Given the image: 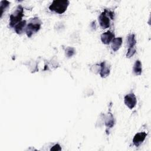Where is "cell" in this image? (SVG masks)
Returning a JSON list of instances; mask_svg holds the SVG:
<instances>
[{"mask_svg":"<svg viewBox=\"0 0 151 151\" xmlns=\"http://www.w3.org/2000/svg\"><path fill=\"white\" fill-rule=\"evenodd\" d=\"M10 2L8 1H1L0 2V10H1V18L2 17L4 11L9 6Z\"/></svg>","mask_w":151,"mask_h":151,"instance_id":"obj_14","label":"cell"},{"mask_svg":"<svg viewBox=\"0 0 151 151\" xmlns=\"http://www.w3.org/2000/svg\"><path fill=\"white\" fill-rule=\"evenodd\" d=\"M114 123H115V121H114V117L112 113L109 112L105 120V125L107 127V129L112 128L114 126Z\"/></svg>","mask_w":151,"mask_h":151,"instance_id":"obj_10","label":"cell"},{"mask_svg":"<svg viewBox=\"0 0 151 151\" xmlns=\"http://www.w3.org/2000/svg\"><path fill=\"white\" fill-rule=\"evenodd\" d=\"M124 102L126 106L130 109H133L137 103L136 97L133 93L127 94L124 96Z\"/></svg>","mask_w":151,"mask_h":151,"instance_id":"obj_4","label":"cell"},{"mask_svg":"<svg viewBox=\"0 0 151 151\" xmlns=\"http://www.w3.org/2000/svg\"><path fill=\"white\" fill-rule=\"evenodd\" d=\"M65 55L67 57H71L75 54V50L73 47H67L65 49Z\"/></svg>","mask_w":151,"mask_h":151,"instance_id":"obj_15","label":"cell"},{"mask_svg":"<svg viewBox=\"0 0 151 151\" xmlns=\"http://www.w3.org/2000/svg\"><path fill=\"white\" fill-rule=\"evenodd\" d=\"M99 22L101 27L103 28V29L107 28L110 27V18L107 15L105 10L100 15L99 17Z\"/></svg>","mask_w":151,"mask_h":151,"instance_id":"obj_5","label":"cell"},{"mask_svg":"<svg viewBox=\"0 0 151 151\" xmlns=\"http://www.w3.org/2000/svg\"><path fill=\"white\" fill-rule=\"evenodd\" d=\"M61 147L59 144H55L50 149V150H55V151H58V150H61Z\"/></svg>","mask_w":151,"mask_h":151,"instance_id":"obj_17","label":"cell"},{"mask_svg":"<svg viewBox=\"0 0 151 151\" xmlns=\"http://www.w3.org/2000/svg\"><path fill=\"white\" fill-rule=\"evenodd\" d=\"M70 2L67 0H54L49 6L51 11H54L59 14H62L67 10Z\"/></svg>","mask_w":151,"mask_h":151,"instance_id":"obj_1","label":"cell"},{"mask_svg":"<svg viewBox=\"0 0 151 151\" xmlns=\"http://www.w3.org/2000/svg\"><path fill=\"white\" fill-rule=\"evenodd\" d=\"M122 38L117 37L114 38L111 41V48L114 51H117L122 45Z\"/></svg>","mask_w":151,"mask_h":151,"instance_id":"obj_9","label":"cell"},{"mask_svg":"<svg viewBox=\"0 0 151 151\" xmlns=\"http://www.w3.org/2000/svg\"><path fill=\"white\" fill-rule=\"evenodd\" d=\"M114 38V34L110 31H107L101 35V41L106 45L109 44Z\"/></svg>","mask_w":151,"mask_h":151,"instance_id":"obj_7","label":"cell"},{"mask_svg":"<svg viewBox=\"0 0 151 151\" xmlns=\"http://www.w3.org/2000/svg\"><path fill=\"white\" fill-rule=\"evenodd\" d=\"M127 45L129 48L134 47L136 44V40L135 39V35L134 34H131L128 35L126 40Z\"/></svg>","mask_w":151,"mask_h":151,"instance_id":"obj_13","label":"cell"},{"mask_svg":"<svg viewBox=\"0 0 151 151\" xmlns=\"http://www.w3.org/2000/svg\"><path fill=\"white\" fill-rule=\"evenodd\" d=\"M24 16V8L21 5H18L15 11L9 17V26L15 27L17 24L22 21Z\"/></svg>","mask_w":151,"mask_h":151,"instance_id":"obj_2","label":"cell"},{"mask_svg":"<svg viewBox=\"0 0 151 151\" xmlns=\"http://www.w3.org/2000/svg\"><path fill=\"white\" fill-rule=\"evenodd\" d=\"M100 75L102 78H106L110 74V67L106 64V61H103L100 64Z\"/></svg>","mask_w":151,"mask_h":151,"instance_id":"obj_8","label":"cell"},{"mask_svg":"<svg viewBox=\"0 0 151 151\" xmlns=\"http://www.w3.org/2000/svg\"><path fill=\"white\" fill-rule=\"evenodd\" d=\"M41 25V21L38 18L35 17L32 18L26 27L27 35L28 37H31L33 34L37 32L40 29Z\"/></svg>","mask_w":151,"mask_h":151,"instance_id":"obj_3","label":"cell"},{"mask_svg":"<svg viewBox=\"0 0 151 151\" xmlns=\"http://www.w3.org/2000/svg\"><path fill=\"white\" fill-rule=\"evenodd\" d=\"M136 49L134 47H132V48H129L127 52L126 53V57L127 58H131L132 56L134 55L136 53Z\"/></svg>","mask_w":151,"mask_h":151,"instance_id":"obj_16","label":"cell"},{"mask_svg":"<svg viewBox=\"0 0 151 151\" xmlns=\"http://www.w3.org/2000/svg\"><path fill=\"white\" fill-rule=\"evenodd\" d=\"M26 21L25 20H23L21 21L20 22H19L18 24H17L14 28H15V31L16 32V33L17 34H21L23 32V31H24L25 28H26Z\"/></svg>","mask_w":151,"mask_h":151,"instance_id":"obj_11","label":"cell"},{"mask_svg":"<svg viewBox=\"0 0 151 151\" xmlns=\"http://www.w3.org/2000/svg\"><path fill=\"white\" fill-rule=\"evenodd\" d=\"M133 73L136 76H139L142 74V63L140 60H136L134 63L133 68Z\"/></svg>","mask_w":151,"mask_h":151,"instance_id":"obj_12","label":"cell"},{"mask_svg":"<svg viewBox=\"0 0 151 151\" xmlns=\"http://www.w3.org/2000/svg\"><path fill=\"white\" fill-rule=\"evenodd\" d=\"M147 133L145 132H139L137 133L133 137V143L136 147L139 146L145 140L146 136H147Z\"/></svg>","mask_w":151,"mask_h":151,"instance_id":"obj_6","label":"cell"}]
</instances>
